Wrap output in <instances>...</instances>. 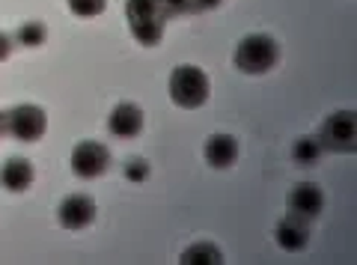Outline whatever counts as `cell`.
Returning a JSON list of instances; mask_svg holds the SVG:
<instances>
[{
	"label": "cell",
	"instance_id": "obj_1",
	"mask_svg": "<svg viewBox=\"0 0 357 265\" xmlns=\"http://www.w3.org/2000/svg\"><path fill=\"white\" fill-rule=\"evenodd\" d=\"M167 90H170V98L176 107L185 110H197L208 102L211 96V84L208 75L194 63H182L170 72V81H167Z\"/></svg>",
	"mask_w": 357,
	"mask_h": 265
},
{
	"label": "cell",
	"instance_id": "obj_2",
	"mask_svg": "<svg viewBox=\"0 0 357 265\" xmlns=\"http://www.w3.org/2000/svg\"><path fill=\"white\" fill-rule=\"evenodd\" d=\"M277 60H280V45H277V39L268 36V33H250V36H244L236 45V57H232L236 69L244 75L271 72Z\"/></svg>",
	"mask_w": 357,
	"mask_h": 265
},
{
	"label": "cell",
	"instance_id": "obj_3",
	"mask_svg": "<svg viewBox=\"0 0 357 265\" xmlns=\"http://www.w3.org/2000/svg\"><path fill=\"white\" fill-rule=\"evenodd\" d=\"M126 18H128V27L134 33V39L140 45H158L161 42V33L167 24V9L161 0H126Z\"/></svg>",
	"mask_w": 357,
	"mask_h": 265
},
{
	"label": "cell",
	"instance_id": "obj_4",
	"mask_svg": "<svg viewBox=\"0 0 357 265\" xmlns=\"http://www.w3.org/2000/svg\"><path fill=\"white\" fill-rule=\"evenodd\" d=\"M316 137L321 143V149L354 152L357 149V114L354 110H337V114H331L321 123Z\"/></svg>",
	"mask_w": 357,
	"mask_h": 265
},
{
	"label": "cell",
	"instance_id": "obj_5",
	"mask_svg": "<svg viewBox=\"0 0 357 265\" xmlns=\"http://www.w3.org/2000/svg\"><path fill=\"white\" fill-rule=\"evenodd\" d=\"M6 135H13L21 143H36L48 131V114L39 105H15L3 116Z\"/></svg>",
	"mask_w": 357,
	"mask_h": 265
},
{
	"label": "cell",
	"instance_id": "obj_6",
	"mask_svg": "<svg viewBox=\"0 0 357 265\" xmlns=\"http://www.w3.org/2000/svg\"><path fill=\"white\" fill-rule=\"evenodd\" d=\"M110 167V149L102 140H81L72 149V170L77 179H98Z\"/></svg>",
	"mask_w": 357,
	"mask_h": 265
},
{
	"label": "cell",
	"instance_id": "obj_7",
	"mask_svg": "<svg viewBox=\"0 0 357 265\" xmlns=\"http://www.w3.org/2000/svg\"><path fill=\"white\" fill-rule=\"evenodd\" d=\"M57 220L63 229H84L96 220V203L86 194H69L57 206Z\"/></svg>",
	"mask_w": 357,
	"mask_h": 265
},
{
	"label": "cell",
	"instance_id": "obj_8",
	"mask_svg": "<svg viewBox=\"0 0 357 265\" xmlns=\"http://www.w3.org/2000/svg\"><path fill=\"white\" fill-rule=\"evenodd\" d=\"M143 126H146V116H143V110L134 105V102H119L114 110L107 114V131L119 140H131L137 137Z\"/></svg>",
	"mask_w": 357,
	"mask_h": 265
},
{
	"label": "cell",
	"instance_id": "obj_9",
	"mask_svg": "<svg viewBox=\"0 0 357 265\" xmlns=\"http://www.w3.org/2000/svg\"><path fill=\"white\" fill-rule=\"evenodd\" d=\"M238 137L232 135H223V131H218V135H208L206 143H203V158L211 170H229L232 164L238 161Z\"/></svg>",
	"mask_w": 357,
	"mask_h": 265
},
{
	"label": "cell",
	"instance_id": "obj_10",
	"mask_svg": "<svg viewBox=\"0 0 357 265\" xmlns=\"http://www.w3.org/2000/svg\"><path fill=\"white\" fill-rule=\"evenodd\" d=\"M274 241L280 250H289V253H298L307 248L310 241V220L301 218V215H289L283 220H277L274 227Z\"/></svg>",
	"mask_w": 357,
	"mask_h": 265
},
{
	"label": "cell",
	"instance_id": "obj_11",
	"mask_svg": "<svg viewBox=\"0 0 357 265\" xmlns=\"http://www.w3.org/2000/svg\"><path fill=\"white\" fill-rule=\"evenodd\" d=\"M289 206H292V215L312 220L325 209V191L316 182H298L292 188V194H289Z\"/></svg>",
	"mask_w": 357,
	"mask_h": 265
},
{
	"label": "cell",
	"instance_id": "obj_12",
	"mask_svg": "<svg viewBox=\"0 0 357 265\" xmlns=\"http://www.w3.org/2000/svg\"><path fill=\"white\" fill-rule=\"evenodd\" d=\"M33 176H36L33 161L24 158V156H15V158H6L3 167H0V185L13 194H24L33 185Z\"/></svg>",
	"mask_w": 357,
	"mask_h": 265
},
{
	"label": "cell",
	"instance_id": "obj_13",
	"mask_svg": "<svg viewBox=\"0 0 357 265\" xmlns=\"http://www.w3.org/2000/svg\"><path fill=\"white\" fill-rule=\"evenodd\" d=\"M178 259L185 265H218V262H223V253L218 250V245H211V241H199V245H191L188 250H182Z\"/></svg>",
	"mask_w": 357,
	"mask_h": 265
},
{
	"label": "cell",
	"instance_id": "obj_14",
	"mask_svg": "<svg viewBox=\"0 0 357 265\" xmlns=\"http://www.w3.org/2000/svg\"><path fill=\"white\" fill-rule=\"evenodd\" d=\"M321 143H319V137H310V135H304V137H298L295 143H292V161L295 164H316L319 158H321Z\"/></svg>",
	"mask_w": 357,
	"mask_h": 265
},
{
	"label": "cell",
	"instance_id": "obj_15",
	"mask_svg": "<svg viewBox=\"0 0 357 265\" xmlns=\"http://www.w3.org/2000/svg\"><path fill=\"white\" fill-rule=\"evenodd\" d=\"M45 39H48V27H45L42 21H24V24L15 30V42L24 48H39V45H45Z\"/></svg>",
	"mask_w": 357,
	"mask_h": 265
},
{
	"label": "cell",
	"instance_id": "obj_16",
	"mask_svg": "<svg viewBox=\"0 0 357 265\" xmlns=\"http://www.w3.org/2000/svg\"><path fill=\"white\" fill-rule=\"evenodd\" d=\"M66 6L77 18H98L107 9V0H66Z\"/></svg>",
	"mask_w": 357,
	"mask_h": 265
},
{
	"label": "cell",
	"instance_id": "obj_17",
	"mask_svg": "<svg viewBox=\"0 0 357 265\" xmlns=\"http://www.w3.org/2000/svg\"><path fill=\"white\" fill-rule=\"evenodd\" d=\"M122 176H126L128 182H146L149 179V161L128 158L126 164H122Z\"/></svg>",
	"mask_w": 357,
	"mask_h": 265
},
{
	"label": "cell",
	"instance_id": "obj_18",
	"mask_svg": "<svg viewBox=\"0 0 357 265\" xmlns=\"http://www.w3.org/2000/svg\"><path fill=\"white\" fill-rule=\"evenodd\" d=\"M9 54H13V39H9L6 33H0V63H3Z\"/></svg>",
	"mask_w": 357,
	"mask_h": 265
},
{
	"label": "cell",
	"instance_id": "obj_19",
	"mask_svg": "<svg viewBox=\"0 0 357 265\" xmlns=\"http://www.w3.org/2000/svg\"><path fill=\"white\" fill-rule=\"evenodd\" d=\"M220 0H194V9L197 13H208V9H218Z\"/></svg>",
	"mask_w": 357,
	"mask_h": 265
},
{
	"label": "cell",
	"instance_id": "obj_20",
	"mask_svg": "<svg viewBox=\"0 0 357 265\" xmlns=\"http://www.w3.org/2000/svg\"><path fill=\"white\" fill-rule=\"evenodd\" d=\"M6 135V123H3V114H0V137Z\"/></svg>",
	"mask_w": 357,
	"mask_h": 265
}]
</instances>
